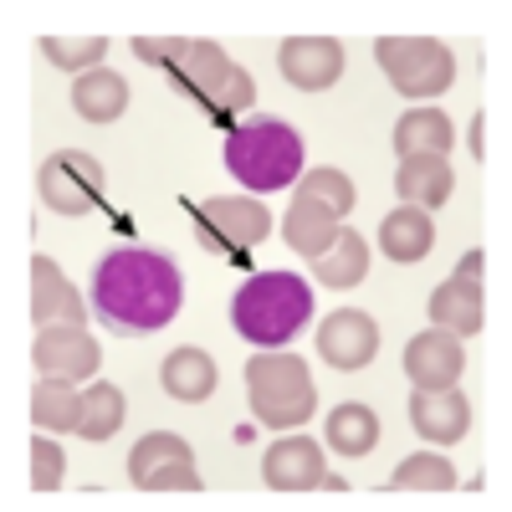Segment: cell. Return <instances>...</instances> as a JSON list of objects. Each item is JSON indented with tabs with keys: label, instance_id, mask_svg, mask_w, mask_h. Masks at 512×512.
<instances>
[{
	"label": "cell",
	"instance_id": "obj_1",
	"mask_svg": "<svg viewBox=\"0 0 512 512\" xmlns=\"http://www.w3.org/2000/svg\"><path fill=\"white\" fill-rule=\"evenodd\" d=\"M93 308H98L103 328L118 338L159 333L185 308V277L164 251L123 246V251L103 256L93 272Z\"/></svg>",
	"mask_w": 512,
	"mask_h": 512
},
{
	"label": "cell",
	"instance_id": "obj_5",
	"mask_svg": "<svg viewBox=\"0 0 512 512\" xmlns=\"http://www.w3.org/2000/svg\"><path fill=\"white\" fill-rule=\"evenodd\" d=\"M374 62L400 98H441L456 82V57L436 36H379Z\"/></svg>",
	"mask_w": 512,
	"mask_h": 512
},
{
	"label": "cell",
	"instance_id": "obj_33",
	"mask_svg": "<svg viewBox=\"0 0 512 512\" xmlns=\"http://www.w3.org/2000/svg\"><path fill=\"white\" fill-rule=\"evenodd\" d=\"M251 98H256V82H251V72H246V67H236L226 98L216 103V113H210V118L226 123V128H236V113H246V108H251Z\"/></svg>",
	"mask_w": 512,
	"mask_h": 512
},
{
	"label": "cell",
	"instance_id": "obj_16",
	"mask_svg": "<svg viewBox=\"0 0 512 512\" xmlns=\"http://www.w3.org/2000/svg\"><path fill=\"white\" fill-rule=\"evenodd\" d=\"M410 425L425 441L451 446V441H461L466 431H472V400H466L456 384L451 390H415L410 395Z\"/></svg>",
	"mask_w": 512,
	"mask_h": 512
},
{
	"label": "cell",
	"instance_id": "obj_32",
	"mask_svg": "<svg viewBox=\"0 0 512 512\" xmlns=\"http://www.w3.org/2000/svg\"><path fill=\"white\" fill-rule=\"evenodd\" d=\"M185 47H190L185 36H134V57L149 62V67H164V72H175V67H180Z\"/></svg>",
	"mask_w": 512,
	"mask_h": 512
},
{
	"label": "cell",
	"instance_id": "obj_23",
	"mask_svg": "<svg viewBox=\"0 0 512 512\" xmlns=\"http://www.w3.org/2000/svg\"><path fill=\"white\" fill-rule=\"evenodd\" d=\"M72 108L88 118V123H113V118H123V108H128V82H123L118 72H108V67L82 72V77L72 82Z\"/></svg>",
	"mask_w": 512,
	"mask_h": 512
},
{
	"label": "cell",
	"instance_id": "obj_3",
	"mask_svg": "<svg viewBox=\"0 0 512 512\" xmlns=\"http://www.w3.org/2000/svg\"><path fill=\"white\" fill-rule=\"evenodd\" d=\"M313 318V287L292 272H262L231 297V323L246 344L282 349Z\"/></svg>",
	"mask_w": 512,
	"mask_h": 512
},
{
	"label": "cell",
	"instance_id": "obj_10",
	"mask_svg": "<svg viewBox=\"0 0 512 512\" xmlns=\"http://www.w3.org/2000/svg\"><path fill=\"white\" fill-rule=\"evenodd\" d=\"M277 62H282V77L297 93H323L344 77V41H333V36H287Z\"/></svg>",
	"mask_w": 512,
	"mask_h": 512
},
{
	"label": "cell",
	"instance_id": "obj_28",
	"mask_svg": "<svg viewBox=\"0 0 512 512\" xmlns=\"http://www.w3.org/2000/svg\"><path fill=\"white\" fill-rule=\"evenodd\" d=\"M395 492H451L456 487V466L436 451H415L395 466V477H390Z\"/></svg>",
	"mask_w": 512,
	"mask_h": 512
},
{
	"label": "cell",
	"instance_id": "obj_22",
	"mask_svg": "<svg viewBox=\"0 0 512 512\" xmlns=\"http://www.w3.org/2000/svg\"><path fill=\"white\" fill-rule=\"evenodd\" d=\"M451 144H456V123L441 108H410L395 123V154L400 159H410V154H446Z\"/></svg>",
	"mask_w": 512,
	"mask_h": 512
},
{
	"label": "cell",
	"instance_id": "obj_27",
	"mask_svg": "<svg viewBox=\"0 0 512 512\" xmlns=\"http://www.w3.org/2000/svg\"><path fill=\"white\" fill-rule=\"evenodd\" d=\"M123 390L118 384H103V379H93V390L82 395V420H77V436L82 441H108V436H118V425H123Z\"/></svg>",
	"mask_w": 512,
	"mask_h": 512
},
{
	"label": "cell",
	"instance_id": "obj_29",
	"mask_svg": "<svg viewBox=\"0 0 512 512\" xmlns=\"http://www.w3.org/2000/svg\"><path fill=\"white\" fill-rule=\"evenodd\" d=\"M297 200H313V205L333 210V216L344 221L349 210H354V180L344 175V169L323 164V169H313V175H303V185H297Z\"/></svg>",
	"mask_w": 512,
	"mask_h": 512
},
{
	"label": "cell",
	"instance_id": "obj_2",
	"mask_svg": "<svg viewBox=\"0 0 512 512\" xmlns=\"http://www.w3.org/2000/svg\"><path fill=\"white\" fill-rule=\"evenodd\" d=\"M226 169L256 195L287 190L303 175V134L272 113L236 118V128L226 134Z\"/></svg>",
	"mask_w": 512,
	"mask_h": 512
},
{
	"label": "cell",
	"instance_id": "obj_9",
	"mask_svg": "<svg viewBox=\"0 0 512 512\" xmlns=\"http://www.w3.org/2000/svg\"><path fill=\"white\" fill-rule=\"evenodd\" d=\"M31 364H36L41 379L77 384V379H93V374H98V364H103V344H98L88 328H77V323H52V328H41V333H36Z\"/></svg>",
	"mask_w": 512,
	"mask_h": 512
},
{
	"label": "cell",
	"instance_id": "obj_12",
	"mask_svg": "<svg viewBox=\"0 0 512 512\" xmlns=\"http://www.w3.org/2000/svg\"><path fill=\"white\" fill-rule=\"evenodd\" d=\"M318 354L338 369V374H359L374 354H379V328L369 313L359 308H338L333 318H323L318 328Z\"/></svg>",
	"mask_w": 512,
	"mask_h": 512
},
{
	"label": "cell",
	"instance_id": "obj_6",
	"mask_svg": "<svg viewBox=\"0 0 512 512\" xmlns=\"http://www.w3.org/2000/svg\"><path fill=\"white\" fill-rule=\"evenodd\" d=\"M190 216H195V236L205 251H221L226 262L246 267L251 262V246L272 231V216L262 210V200H246V195H210V200H190Z\"/></svg>",
	"mask_w": 512,
	"mask_h": 512
},
{
	"label": "cell",
	"instance_id": "obj_15",
	"mask_svg": "<svg viewBox=\"0 0 512 512\" xmlns=\"http://www.w3.org/2000/svg\"><path fill=\"white\" fill-rule=\"evenodd\" d=\"M31 318L36 328H52V323H88V303L77 297V287L62 277V267L52 256H31Z\"/></svg>",
	"mask_w": 512,
	"mask_h": 512
},
{
	"label": "cell",
	"instance_id": "obj_20",
	"mask_svg": "<svg viewBox=\"0 0 512 512\" xmlns=\"http://www.w3.org/2000/svg\"><path fill=\"white\" fill-rule=\"evenodd\" d=\"M482 287L477 282H461V277H446L436 292H431V323L456 333V338H472L482 333Z\"/></svg>",
	"mask_w": 512,
	"mask_h": 512
},
{
	"label": "cell",
	"instance_id": "obj_11",
	"mask_svg": "<svg viewBox=\"0 0 512 512\" xmlns=\"http://www.w3.org/2000/svg\"><path fill=\"white\" fill-rule=\"evenodd\" d=\"M169 77H175V88H180L185 98H195V103L205 108V118H210V113H216V103L226 98V88H231L236 62L226 57L221 41H190L185 57H180V67L169 72Z\"/></svg>",
	"mask_w": 512,
	"mask_h": 512
},
{
	"label": "cell",
	"instance_id": "obj_18",
	"mask_svg": "<svg viewBox=\"0 0 512 512\" xmlns=\"http://www.w3.org/2000/svg\"><path fill=\"white\" fill-rule=\"evenodd\" d=\"M379 246H384V256H390V262H400V267L425 262V256H431V246H436V226H431V216H425V210L400 205V210H390V216H384Z\"/></svg>",
	"mask_w": 512,
	"mask_h": 512
},
{
	"label": "cell",
	"instance_id": "obj_25",
	"mask_svg": "<svg viewBox=\"0 0 512 512\" xmlns=\"http://www.w3.org/2000/svg\"><path fill=\"white\" fill-rule=\"evenodd\" d=\"M282 236H287V246L297 256H323L333 246V236H338V216L323 210V205H313V200L292 195V210L282 216Z\"/></svg>",
	"mask_w": 512,
	"mask_h": 512
},
{
	"label": "cell",
	"instance_id": "obj_30",
	"mask_svg": "<svg viewBox=\"0 0 512 512\" xmlns=\"http://www.w3.org/2000/svg\"><path fill=\"white\" fill-rule=\"evenodd\" d=\"M108 36H41V57L67 72H98Z\"/></svg>",
	"mask_w": 512,
	"mask_h": 512
},
{
	"label": "cell",
	"instance_id": "obj_21",
	"mask_svg": "<svg viewBox=\"0 0 512 512\" xmlns=\"http://www.w3.org/2000/svg\"><path fill=\"white\" fill-rule=\"evenodd\" d=\"M364 272H369V246H364V236L349 231V226H338L333 246H328L323 256H313V277H318L323 287H333V292L359 287Z\"/></svg>",
	"mask_w": 512,
	"mask_h": 512
},
{
	"label": "cell",
	"instance_id": "obj_4",
	"mask_svg": "<svg viewBox=\"0 0 512 512\" xmlns=\"http://www.w3.org/2000/svg\"><path fill=\"white\" fill-rule=\"evenodd\" d=\"M246 400L251 415L272 431H303V420H313L318 410L313 374L297 354H256L246 364Z\"/></svg>",
	"mask_w": 512,
	"mask_h": 512
},
{
	"label": "cell",
	"instance_id": "obj_26",
	"mask_svg": "<svg viewBox=\"0 0 512 512\" xmlns=\"http://www.w3.org/2000/svg\"><path fill=\"white\" fill-rule=\"evenodd\" d=\"M31 420H36V431H77L82 395L72 390V384L41 379L36 390H31Z\"/></svg>",
	"mask_w": 512,
	"mask_h": 512
},
{
	"label": "cell",
	"instance_id": "obj_19",
	"mask_svg": "<svg viewBox=\"0 0 512 512\" xmlns=\"http://www.w3.org/2000/svg\"><path fill=\"white\" fill-rule=\"evenodd\" d=\"M216 379H221V369H216V359H210L205 349H175L164 359V369H159L164 395H175L185 405H200V400L216 395Z\"/></svg>",
	"mask_w": 512,
	"mask_h": 512
},
{
	"label": "cell",
	"instance_id": "obj_35",
	"mask_svg": "<svg viewBox=\"0 0 512 512\" xmlns=\"http://www.w3.org/2000/svg\"><path fill=\"white\" fill-rule=\"evenodd\" d=\"M482 123H487V118L477 113V118H472V154H482Z\"/></svg>",
	"mask_w": 512,
	"mask_h": 512
},
{
	"label": "cell",
	"instance_id": "obj_17",
	"mask_svg": "<svg viewBox=\"0 0 512 512\" xmlns=\"http://www.w3.org/2000/svg\"><path fill=\"white\" fill-rule=\"evenodd\" d=\"M395 190H400V200L405 205H415V210H441L446 200H451V190H456V175H451V164H446V154H410V159H400V169H395Z\"/></svg>",
	"mask_w": 512,
	"mask_h": 512
},
{
	"label": "cell",
	"instance_id": "obj_24",
	"mask_svg": "<svg viewBox=\"0 0 512 512\" xmlns=\"http://www.w3.org/2000/svg\"><path fill=\"white\" fill-rule=\"evenodd\" d=\"M323 431H328V446H333L338 456L359 461V456H369V451L379 446V415H374L369 405L349 400V405H333V415H328Z\"/></svg>",
	"mask_w": 512,
	"mask_h": 512
},
{
	"label": "cell",
	"instance_id": "obj_7",
	"mask_svg": "<svg viewBox=\"0 0 512 512\" xmlns=\"http://www.w3.org/2000/svg\"><path fill=\"white\" fill-rule=\"evenodd\" d=\"M103 185H108L103 164L82 149H57L36 169V195L52 216H93V210H103Z\"/></svg>",
	"mask_w": 512,
	"mask_h": 512
},
{
	"label": "cell",
	"instance_id": "obj_13",
	"mask_svg": "<svg viewBox=\"0 0 512 512\" xmlns=\"http://www.w3.org/2000/svg\"><path fill=\"white\" fill-rule=\"evenodd\" d=\"M323 477H328L323 446L308 441L303 431L272 441L267 456H262V482H267L272 492H313V487H323Z\"/></svg>",
	"mask_w": 512,
	"mask_h": 512
},
{
	"label": "cell",
	"instance_id": "obj_34",
	"mask_svg": "<svg viewBox=\"0 0 512 512\" xmlns=\"http://www.w3.org/2000/svg\"><path fill=\"white\" fill-rule=\"evenodd\" d=\"M482 267H487V251H466V256H461V267H456L451 277H461V282H477V287H482Z\"/></svg>",
	"mask_w": 512,
	"mask_h": 512
},
{
	"label": "cell",
	"instance_id": "obj_14",
	"mask_svg": "<svg viewBox=\"0 0 512 512\" xmlns=\"http://www.w3.org/2000/svg\"><path fill=\"white\" fill-rule=\"evenodd\" d=\"M461 369H466V349L446 328H425L405 344V374L415 379V390H451Z\"/></svg>",
	"mask_w": 512,
	"mask_h": 512
},
{
	"label": "cell",
	"instance_id": "obj_8",
	"mask_svg": "<svg viewBox=\"0 0 512 512\" xmlns=\"http://www.w3.org/2000/svg\"><path fill=\"white\" fill-rule=\"evenodd\" d=\"M128 477L144 492H200V472H195V451L185 436L154 431L128 451Z\"/></svg>",
	"mask_w": 512,
	"mask_h": 512
},
{
	"label": "cell",
	"instance_id": "obj_31",
	"mask_svg": "<svg viewBox=\"0 0 512 512\" xmlns=\"http://www.w3.org/2000/svg\"><path fill=\"white\" fill-rule=\"evenodd\" d=\"M62 472H67V456L57 441H47V431L31 436V487L36 492H57L62 487Z\"/></svg>",
	"mask_w": 512,
	"mask_h": 512
}]
</instances>
